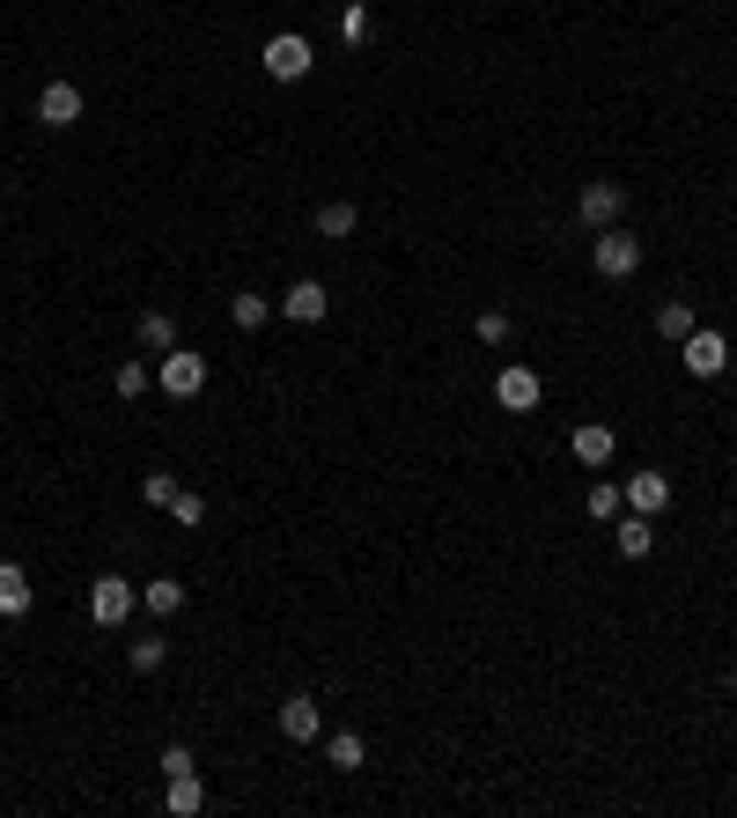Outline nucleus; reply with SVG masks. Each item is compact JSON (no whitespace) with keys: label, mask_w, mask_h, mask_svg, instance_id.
<instances>
[{"label":"nucleus","mask_w":737,"mask_h":818,"mask_svg":"<svg viewBox=\"0 0 737 818\" xmlns=\"http://www.w3.org/2000/svg\"><path fill=\"white\" fill-rule=\"evenodd\" d=\"M155 384H163V398H199V391H207V354L170 347V354H163V369H155Z\"/></svg>","instance_id":"nucleus-1"},{"label":"nucleus","mask_w":737,"mask_h":818,"mask_svg":"<svg viewBox=\"0 0 737 818\" xmlns=\"http://www.w3.org/2000/svg\"><path fill=\"white\" fill-rule=\"evenodd\" d=\"M590 266L605 273V280H627V273L641 266V244L627 236V229H597V244H590Z\"/></svg>","instance_id":"nucleus-2"},{"label":"nucleus","mask_w":737,"mask_h":818,"mask_svg":"<svg viewBox=\"0 0 737 818\" xmlns=\"http://www.w3.org/2000/svg\"><path fill=\"white\" fill-rule=\"evenodd\" d=\"M539 398H546V384H539V369H524V362H509V369L494 376V406H502V413H531Z\"/></svg>","instance_id":"nucleus-3"},{"label":"nucleus","mask_w":737,"mask_h":818,"mask_svg":"<svg viewBox=\"0 0 737 818\" xmlns=\"http://www.w3.org/2000/svg\"><path fill=\"white\" fill-rule=\"evenodd\" d=\"M258 59H266L273 81H302V75H310V37L280 30V37H266V52H258Z\"/></svg>","instance_id":"nucleus-4"},{"label":"nucleus","mask_w":737,"mask_h":818,"mask_svg":"<svg viewBox=\"0 0 737 818\" xmlns=\"http://www.w3.org/2000/svg\"><path fill=\"white\" fill-rule=\"evenodd\" d=\"M125 612H133V583H125V575H97V583H89V620L125 627Z\"/></svg>","instance_id":"nucleus-5"},{"label":"nucleus","mask_w":737,"mask_h":818,"mask_svg":"<svg viewBox=\"0 0 737 818\" xmlns=\"http://www.w3.org/2000/svg\"><path fill=\"white\" fill-rule=\"evenodd\" d=\"M619 207H627V192H619L613 177H590L583 199H575V214H583L590 229H613V222H619Z\"/></svg>","instance_id":"nucleus-6"},{"label":"nucleus","mask_w":737,"mask_h":818,"mask_svg":"<svg viewBox=\"0 0 737 818\" xmlns=\"http://www.w3.org/2000/svg\"><path fill=\"white\" fill-rule=\"evenodd\" d=\"M679 347H686V369L693 376H723V369H730V340H723V332H701V324H693Z\"/></svg>","instance_id":"nucleus-7"},{"label":"nucleus","mask_w":737,"mask_h":818,"mask_svg":"<svg viewBox=\"0 0 737 818\" xmlns=\"http://www.w3.org/2000/svg\"><path fill=\"white\" fill-rule=\"evenodd\" d=\"M74 119H81V89H74V81H45V89H37V125L67 133Z\"/></svg>","instance_id":"nucleus-8"},{"label":"nucleus","mask_w":737,"mask_h":818,"mask_svg":"<svg viewBox=\"0 0 737 818\" xmlns=\"http://www.w3.org/2000/svg\"><path fill=\"white\" fill-rule=\"evenodd\" d=\"M318 730H324V708H318V700H310V694H288V700H280V738L310 744V738H318Z\"/></svg>","instance_id":"nucleus-9"},{"label":"nucleus","mask_w":737,"mask_h":818,"mask_svg":"<svg viewBox=\"0 0 737 818\" xmlns=\"http://www.w3.org/2000/svg\"><path fill=\"white\" fill-rule=\"evenodd\" d=\"M324 310H332V296H324V280H295L288 296H280V318H288V324H318Z\"/></svg>","instance_id":"nucleus-10"},{"label":"nucleus","mask_w":737,"mask_h":818,"mask_svg":"<svg viewBox=\"0 0 737 818\" xmlns=\"http://www.w3.org/2000/svg\"><path fill=\"white\" fill-rule=\"evenodd\" d=\"M613 545L627 553V561H641V553L657 545V517H641V509H619V517H613Z\"/></svg>","instance_id":"nucleus-11"},{"label":"nucleus","mask_w":737,"mask_h":818,"mask_svg":"<svg viewBox=\"0 0 737 818\" xmlns=\"http://www.w3.org/2000/svg\"><path fill=\"white\" fill-rule=\"evenodd\" d=\"M627 509H641V517L671 509V479H663V472H635V479H627Z\"/></svg>","instance_id":"nucleus-12"},{"label":"nucleus","mask_w":737,"mask_h":818,"mask_svg":"<svg viewBox=\"0 0 737 818\" xmlns=\"http://www.w3.org/2000/svg\"><path fill=\"white\" fill-rule=\"evenodd\" d=\"M613 450H619V435L605 421H583L575 428V457H583V465H613Z\"/></svg>","instance_id":"nucleus-13"},{"label":"nucleus","mask_w":737,"mask_h":818,"mask_svg":"<svg viewBox=\"0 0 737 818\" xmlns=\"http://www.w3.org/2000/svg\"><path fill=\"white\" fill-rule=\"evenodd\" d=\"M163 804H170V818H199V811H207V789H199V767H193V774H170V796H163Z\"/></svg>","instance_id":"nucleus-14"},{"label":"nucleus","mask_w":737,"mask_h":818,"mask_svg":"<svg viewBox=\"0 0 737 818\" xmlns=\"http://www.w3.org/2000/svg\"><path fill=\"white\" fill-rule=\"evenodd\" d=\"M141 605L155 612V620H170V612H185V583H177V575H155V583L141 590Z\"/></svg>","instance_id":"nucleus-15"},{"label":"nucleus","mask_w":737,"mask_h":818,"mask_svg":"<svg viewBox=\"0 0 737 818\" xmlns=\"http://www.w3.org/2000/svg\"><path fill=\"white\" fill-rule=\"evenodd\" d=\"M30 597H37V590H30V575L15 568V561H8V568H0V612H8V620H23V612H30Z\"/></svg>","instance_id":"nucleus-16"},{"label":"nucleus","mask_w":737,"mask_h":818,"mask_svg":"<svg viewBox=\"0 0 737 818\" xmlns=\"http://www.w3.org/2000/svg\"><path fill=\"white\" fill-rule=\"evenodd\" d=\"M354 222H362V214H354V199L318 207V236H324V244H346V236H354Z\"/></svg>","instance_id":"nucleus-17"},{"label":"nucleus","mask_w":737,"mask_h":818,"mask_svg":"<svg viewBox=\"0 0 737 818\" xmlns=\"http://www.w3.org/2000/svg\"><path fill=\"white\" fill-rule=\"evenodd\" d=\"M362 752H369V744H362V730H332V738H324V760H332L340 774H354V767H362Z\"/></svg>","instance_id":"nucleus-18"},{"label":"nucleus","mask_w":737,"mask_h":818,"mask_svg":"<svg viewBox=\"0 0 737 818\" xmlns=\"http://www.w3.org/2000/svg\"><path fill=\"white\" fill-rule=\"evenodd\" d=\"M141 347L147 354H170L177 347V318H170V310H147V318H141Z\"/></svg>","instance_id":"nucleus-19"},{"label":"nucleus","mask_w":737,"mask_h":818,"mask_svg":"<svg viewBox=\"0 0 737 818\" xmlns=\"http://www.w3.org/2000/svg\"><path fill=\"white\" fill-rule=\"evenodd\" d=\"M583 509H590V517H597V523H613L619 509H627V487H613V479H597V487H590V495H583Z\"/></svg>","instance_id":"nucleus-20"},{"label":"nucleus","mask_w":737,"mask_h":818,"mask_svg":"<svg viewBox=\"0 0 737 818\" xmlns=\"http://www.w3.org/2000/svg\"><path fill=\"white\" fill-rule=\"evenodd\" d=\"M472 332H480V347H509V310H480V318H472Z\"/></svg>","instance_id":"nucleus-21"},{"label":"nucleus","mask_w":737,"mask_h":818,"mask_svg":"<svg viewBox=\"0 0 737 818\" xmlns=\"http://www.w3.org/2000/svg\"><path fill=\"white\" fill-rule=\"evenodd\" d=\"M229 318H237V332H258V324L273 318V302L266 296H237V302H229Z\"/></svg>","instance_id":"nucleus-22"},{"label":"nucleus","mask_w":737,"mask_h":818,"mask_svg":"<svg viewBox=\"0 0 737 818\" xmlns=\"http://www.w3.org/2000/svg\"><path fill=\"white\" fill-rule=\"evenodd\" d=\"M657 332L671 340V347H679V340L693 332V310H686V302H663V310H657Z\"/></svg>","instance_id":"nucleus-23"},{"label":"nucleus","mask_w":737,"mask_h":818,"mask_svg":"<svg viewBox=\"0 0 737 818\" xmlns=\"http://www.w3.org/2000/svg\"><path fill=\"white\" fill-rule=\"evenodd\" d=\"M163 656H170L163 634H141V642H133V671H163Z\"/></svg>","instance_id":"nucleus-24"},{"label":"nucleus","mask_w":737,"mask_h":818,"mask_svg":"<svg viewBox=\"0 0 737 818\" xmlns=\"http://www.w3.org/2000/svg\"><path fill=\"white\" fill-rule=\"evenodd\" d=\"M141 495H147V509H170V501H177V479H170V472H147Z\"/></svg>","instance_id":"nucleus-25"},{"label":"nucleus","mask_w":737,"mask_h":818,"mask_svg":"<svg viewBox=\"0 0 737 818\" xmlns=\"http://www.w3.org/2000/svg\"><path fill=\"white\" fill-rule=\"evenodd\" d=\"M369 30H376V23H369V8H362V0H354V8H340V37H346V45H362Z\"/></svg>","instance_id":"nucleus-26"},{"label":"nucleus","mask_w":737,"mask_h":818,"mask_svg":"<svg viewBox=\"0 0 737 818\" xmlns=\"http://www.w3.org/2000/svg\"><path fill=\"white\" fill-rule=\"evenodd\" d=\"M170 517L185 523V531H199V523H207V501L199 495H185V487H177V501H170Z\"/></svg>","instance_id":"nucleus-27"},{"label":"nucleus","mask_w":737,"mask_h":818,"mask_svg":"<svg viewBox=\"0 0 737 818\" xmlns=\"http://www.w3.org/2000/svg\"><path fill=\"white\" fill-rule=\"evenodd\" d=\"M111 384H119V398H147V369H141V362H119Z\"/></svg>","instance_id":"nucleus-28"}]
</instances>
